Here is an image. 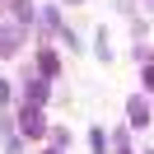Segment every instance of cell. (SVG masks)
Masks as SVG:
<instances>
[{
    "label": "cell",
    "instance_id": "cell-1",
    "mask_svg": "<svg viewBox=\"0 0 154 154\" xmlns=\"http://www.w3.org/2000/svg\"><path fill=\"white\" fill-rule=\"evenodd\" d=\"M19 42H23L19 28H0V56H14V51H19Z\"/></svg>",
    "mask_w": 154,
    "mask_h": 154
},
{
    "label": "cell",
    "instance_id": "cell-2",
    "mask_svg": "<svg viewBox=\"0 0 154 154\" xmlns=\"http://www.w3.org/2000/svg\"><path fill=\"white\" fill-rule=\"evenodd\" d=\"M23 131H28V135H42V131H47V126H42V112H38V107H23Z\"/></svg>",
    "mask_w": 154,
    "mask_h": 154
},
{
    "label": "cell",
    "instance_id": "cell-3",
    "mask_svg": "<svg viewBox=\"0 0 154 154\" xmlns=\"http://www.w3.org/2000/svg\"><path fill=\"white\" fill-rule=\"evenodd\" d=\"M131 122H135V126H145V122H149V107H145V98H131Z\"/></svg>",
    "mask_w": 154,
    "mask_h": 154
},
{
    "label": "cell",
    "instance_id": "cell-4",
    "mask_svg": "<svg viewBox=\"0 0 154 154\" xmlns=\"http://www.w3.org/2000/svg\"><path fill=\"white\" fill-rule=\"evenodd\" d=\"M47 98V79H28V103H42Z\"/></svg>",
    "mask_w": 154,
    "mask_h": 154
},
{
    "label": "cell",
    "instance_id": "cell-5",
    "mask_svg": "<svg viewBox=\"0 0 154 154\" xmlns=\"http://www.w3.org/2000/svg\"><path fill=\"white\" fill-rule=\"evenodd\" d=\"M38 66H42V75H56V56H51V51H42Z\"/></svg>",
    "mask_w": 154,
    "mask_h": 154
},
{
    "label": "cell",
    "instance_id": "cell-6",
    "mask_svg": "<svg viewBox=\"0 0 154 154\" xmlns=\"http://www.w3.org/2000/svg\"><path fill=\"white\" fill-rule=\"evenodd\" d=\"M5 98H10V89H5V84H0V103H5Z\"/></svg>",
    "mask_w": 154,
    "mask_h": 154
},
{
    "label": "cell",
    "instance_id": "cell-7",
    "mask_svg": "<svg viewBox=\"0 0 154 154\" xmlns=\"http://www.w3.org/2000/svg\"><path fill=\"white\" fill-rule=\"evenodd\" d=\"M70 5H79V0H70Z\"/></svg>",
    "mask_w": 154,
    "mask_h": 154
},
{
    "label": "cell",
    "instance_id": "cell-8",
    "mask_svg": "<svg viewBox=\"0 0 154 154\" xmlns=\"http://www.w3.org/2000/svg\"><path fill=\"white\" fill-rule=\"evenodd\" d=\"M51 154H61V149H51Z\"/></svg>",
    "mask_w": 154,
    "mask_h": 154
},
{
    "label": "cell",
    "instance_id": "cell-9",
    "mask_svg": "<svg viewBox=\"0 0 154 154\" xmlns=\"http://www.w3.org/2000/svg\"><path fill=\"white\" fill-rule=\"evenodd\" d=\"M149 5H154V0H149Z\"/></svg>",
    "mask_w": 154,
    "mask_h": 154
}]
</instances>
